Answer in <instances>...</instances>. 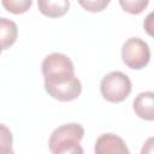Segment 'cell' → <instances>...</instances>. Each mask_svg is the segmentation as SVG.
Instances as JSON below:
<instances>
[{"label": "cell", "instance_id": "1", "mask_svg": "<svg viewBox=\"0 0 154 154\" xmlns=\"http://www.w3.org/2000/svg\"><path fill=\"white\" fill-rule=\"evenodd\" d=\"M46 91L55 100L72 101L82 91L81 81L75 76L71 59L63 53H52L42 61Z\"/></svg>", "mask_w": 154, "mask_h": 154}, {"label": "cell", "instance_id": "2", "mask_svg": "<svg viewBox=\"0 0 154 154\" xmlns=\"http://www.w3.org/2000/svg\"><path fill=\"white\" fill-rule=\"evenodd\" d=\"M84 129L76 123L64 124L57 128L48 141L49 150L54 154H82L83 149L79 146L83 138Z\"/></svg>", "mask_w": 154, "mask_h": 154}, {"label": "cell", "instance_id": "3", "mask_svg": "<svg viewBox=\"0 0 154 154\" xmlns=\"http://www.w3.org/2000/svg\"><path fill=\"white\" fill-rule=\"evenodd\" d=\"M100 91L105 100L109 102H122L131 91V81L125 73L112 71L101 79Z\"/></svg>", "mask_w": 154, "mask_h": 154}, {"label": "cell", "instance_id": "4", "mask_svg": "<svg viewBox=\"0 0 154 154\" xmlns=\"http://www.w3.org/2000/svg\"><path fill=\"white\" fill-rule=\"evenodd\" d=\"M122 59L123 63L130 69H143L150 59L149 47L143 40L138 37H130L122 47Z\"/></svg>", "mask_w": 154, "mask_h": 154}, {"label": "cell", "instance_id": "5", "mask_svg": "<svg viewBox=\"0 0 154 154\" xmlns=\"http://www.w3.org/2000/svg\"><path fill=\"white\" fill-rule=\"evenodd\" d=\"M94 150L96 154H129L124 140L114 134L101 135L96 140Z\"/></svg>", "mask_w": 154, "mask_h": 154}, {"label": "cell", "instance_id": "6", "mask_svg": "<svg viewBox=\"0 0 154 154\" xmlns=\"http://www.w3.org/2000/svg\"><path fill=\"white\" fill-rule=\"evenodd\" d=\"M134 111L140 118L144 120H153L154 119V93L153 91L140 93L134 100Z\"/></svg>", "mask_w": 154, "mask_h": 154}, {"label": "cell", "instance_id": "7", "mask_svg": "<svg viewBox=\"0 0 154 154\" xmlns=\"http://www.w3.org/2000/svg\"><path fill=\"white\" fill-rule=\"evenodd\" d=\"M40 12L49 18H58L64 16L70 7L69 0H37Z\"/></svg>", "mask_w": 154, "mask_h": 154}, {"label": "cell", "instance_id": "8", "mask_svg": "<svg viewBox=\"0 0 154 154\" xmlns=\"http://www.w3.org/2000/svg\"><path fill=\"white\" fill-rule=\"evenodd\" d=\"M18 26L17 24L7 18L0 17V45L2 49L10 48L17 40Z\"/></svg>", "mask_w": 154, "mask_h": 154}, {"label": "cell", "instance_id": "9", "mask_svg": "<svg viewBox=\"0 0 154 154\" xmlns=\"http://www.w3.org/2000/svg\"><path fill=\"white\" fill-rule=\"evenodd\" d=\"M2 7L14 14H20L26 12L32 4V0H1Z\"/></svg>", "mask_w": 154, "mask_h": 154}, {"label": "cell", "instance_id": "10", "mask_svg": "<svg viewBox=\"0 0 154 154\" xmlns=\"http://www.w3.org/2000/svg\"><path fill=\"white\" fill-rule=\"evenodd\" d=\"M12 143H13L12 132L6 125L0 124V154L13 153Z\"/></svg>", "mask_w": 154, "mask_h": 154}, {"label": "cell", "instance_id": "11", "mask_svg": "<svg viewBox=\"0 0 154 154\" xmlns=\"http://www.w3.org/2000/svg\"><path fill=\"white\" fill-rule=\"evenodd\" d=\"M149 0H119V4L124 11L131 14L141 13L147 6Z\"/></svg>", "mask_w": 154, "mask_h": 154}, {"label": "cell", "instance_id": "12", "mask_svg": "<svg viewBox=\"0 0 154 154\" xmlns=\"http://www.w3.org/2000/svg\"><path fill=\"white\" fill-rule=\"evenodd\" d=\"M109 1L111 0H78L79 5L89 12H101V11H103L108 6Z\"/></svg>", "mask_w": 154, "mask_h": 154}, {"label": "cell", "instance_id": "13", "mask_svg": "<svg viewBox=\"0 0 154 154\" xmlns=\"http://www.w3.org/2000/svg\"><path fill=\"white\" fill-rule=\"evenodd\" d=\"M1 51H2V47H1V45H0V53H1Z\"/></svg>", "mask_w": 154, "mask_h": 154}]
</instances>
